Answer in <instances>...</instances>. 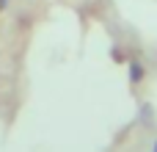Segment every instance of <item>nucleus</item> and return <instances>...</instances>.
Listing matches in <instances>:
<instances>
[{
  "label": "nucleus",
  "mask_w": 157,
  "mask_h": 152,
  "mask_svg": "<svg viewBox=\"0 0 157 152\" xmlns=\"http://www.w3.org/2000/svg\"><path fill=\"white\" fill-rule=\"evenodd\" d=\"M141 78H144V69H141L138 61H132V64H130V80H132V83H141Z\"/></svg>",
  "instance_id": "1"
},
{
  "label": "nucleus",
  "mask_w": 157,
  "mask_h": 152,
  "mask_svg": "<svg viewBox=\"0 0 157 152\" xmlns=\"http://www.w3.org/2000/svg\"><path fill=\"white\" fill-rule=\"evenodd\" d=\"M6 6H8V0H0V8H6Z\"/></svg>",
  "instance_id": "2"
},
{
  "label": "nucleus",
  "mask_w": 157,
  "mask_h": 152,
  "mask_svg": "<svg viewBox=\"0 0 157 152\" xmlns=\"http://www.w3.org/2000/svg\"><path fill=\"white\" fill-rule=\"evenodd\" d=\"M152 152H157V141H155V150H152Z\"/></svg>",
  "instance_id": "3"
}]
</instances>
